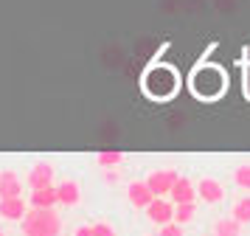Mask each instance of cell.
I'll list each match as a JSON object with an SVG mask.
<instances>
[{
	"mask_svg": "<svg viewBox=\"0 0 250 236\" xmlns=\"http://www.w3.org/2000/svg\"><path fill=\"white\" fill-rule=\"evenodd\" d=\"M23 222V236H59L62 231V219L57 216L54 208H34L25 211Z\"/></svg>",
	"mask_w": 250,
	"mask_h": 236,
	"instance_id": "obj_1",
	"label": "cell"
},
{
	"mask_svg": "<svg viewBox=\"0 0 250 236\" xmlns=\"http://www.w3.org/2000/svg\"><path fill=\"white\" fill-rule=\"evenodd\" d=\"M144 85H146V93L149 96H155V99H166L174 93L177 87V76H174V70H169L166 65H158L152 67L144 79Z\"/></svg>",
	"mask_w": 250,
	"mask_h": 236,
	"instance_id": "obj_2",
	"label": "cell"
},
{
	"mask_svg": "<svg viewBox=\"0 0 250 236\" xmlns=\"http://www.w3.org/2000/svg\"><path fill=\"white\" fill-rule=\"evenodd\" d=\"M144 211H146V219H149V222H155V225L174 222V202H169V200H160V197H155V200L149 202Z\"/></svg>",
	"mask_w": 250,
	"mask_h": 236,
	"instance_id": "obj_3",
	"label": "cell"
},
{
	"mask_svg": "<svg viewBox=\"0 0 250 236\" xmlns=\"http://www.w3.org/2000/svg\"><path fill=\"white\" fill-rule=\"evenodd\" d=\"M177 177H180V174H177L174 169H160V172H152V174L146 177V186L152 189L155 197H163V194L171 191V186L177 183Z\"/></svg>",
	"mask_w": 250,
	"mask_h": 236,
	"instance_id": "obj_4",
	"label": "cell"
},
{
	"mask_svg": "<svg viewBox=\"0 0 250 236\" xmlns=\"http://www.w3.org/2000/svg\"><path fill=\"white\" fill-rule=\"evenodd\" d=\"M225 197V189H222V183L214 177H203L200 183H197V200L208 202V205H214V202H219Z\"/></svg>",
	"mask_w": 250,
	"mask_h": 236,
	"instance_id": "obj_5",
	"label": "cell"
},
{
	"mask_svg": "<svg viewBox=\"0 0 250 236\" xmlns=\"http://www.w3.org/2000/svg\"><path fill=\"white\" fill-rule=\"evenodd\" d=\"M126 197H129V205H135V208H146L149 202L155 200V194H152V189L146 186V180H135V183H129Z\"/></svg>",
	"mask_w": 250,
	"mask_h": 236,
	"instance_id": "obj_6",
	"label": "cell"
},
{
	"mask_svg": "<svg viewBox=\"0 0 250 236\" xmlns=\"http://www.w3.org/2000/svg\"><path fill=\"white\" fill-rule=\"evenodd\" d=\"M54 183V166L51 163H34L31 172H28V186L34 189H48Z\"/></svg>",
	"mask_w": 250,
	"mask_h": 236,
	"instance_id": "obj_7",
	"label": "cell"
},
{
	"mask_svg": "<svg viewBox=\"0 0 250 236\" xmlns=\"http://www.w3.org/2000/svg\"><path fill=\"white\" fill-rule=\"evenodd\" d=\"M171 202L177 205V202H197V186H194L188 177H177V183L171 186L169 191Z\"/></svg>",
	"mask_w": 250,
	"mask_h": 236,
	"instance_id": "obj_8",
	"label": "cell"
},
{
	"mask_svg": "<svg viewBox=\"0 0 250 236\" xmlns=\"http://www.w3.org/2000/svg\"><path fill=\"white\" fill-rule=\"evenodd\" d=\"M25 211H28V205H25L23 197H6V200H0V216H3V219L17 222V219L25 216Z\"/></svg>",
	"mask_w": 250,
	"mask_h": 236,
	"instance_id": "obj_9",
	"label": "cell"
},
{
	"mask_svg": "<svg viewBox=\"0 0 250 236\" xmlns=\"http://www.w3.org/2000/svg\"><path fill=\"white\" fill-rule=\"evenodd\" d=\"M57 191H59V205H65V208H73V205L82 202V189L76 180H62Z\"/></svg>",
	"mask_w": 250,
	"mask_h": 236,
	"instance_id": "obj_10",
	"label": "cell"
},
{
	"mask_svg": "<svg viewBox=\"0 0 250 236\" xmlns=\"http://www.w3.org/2000/svg\"><path fill=\"white\" fill-rule=\"evenodd\" d=\"M23 194V183L14 172H0V200L6 197H20Z\"/></svg>",
	"mask_w": 250,
	"mask_h": 236,
	"instance_id": "obj_11",
	"label": "cell"
},
{
	"mask_svg": "<svg viewBox=\"0 0 250 236\" xmlns=\"http://www.w3.org/2000/svg\"><path fill=\"white\" fill-rule=\"evenodd\" d=\"M31 205L34 208H54L59 205V191L54 186H48V189H34L31 191Z\"/></svg>",
	"mask_w": 250,
	"mask_h": 236,
	"instance_id": "obj_12",
	"label": "cell"
},
{
	"mask_svg": "<svg viewBox=\"0 0 250 236\" xmlns=\"http://www.w3.org/2000/svg\"><path fill=\"white\" fill-rule=\"evenodd\" d=\"M197 216V202H177L174 205V222L188 225Z\"/></svg>",
	"mask_w": 250,
	"mask_h": 236,
	"instance_id": "obj_13",
	"label": "cell"
},
{
	"mask_svg": "<svg viewBox=\"0 0 250 236\" xmlns=\"http://www.w3.org/2000/svg\"><path fill=\"white\" fill-rule=\"evenodd\" d=\"M242 234V222H236L233 216H228V219H219L214 225V236H239Z\"/></svg>",
	"mask_w": 250,
	"mask_h": 236,
	"instance_id": "obj_14",
	"label": "cell"
},
{
	"mask_svg": "<svg viewBox=\"0 0 250 236\" xmlns=\"http://www.w3.org/2000/svg\"><path fill=\"white\" fill-rule=\"evenodd\" d=\"M96 163H99L102 169H113V166H121V163H124V155L115 152V149H110V152H99V155H96Z\"/></svg>",
	"mask_w": 250,
	"mask_h": 236,
	"instance_id": "obj_15",
	"label": "cell"
},
{
	"mask_svg": "<svg viewBox=\"0 0 250 236\" xmlns=\"http://www.w3.org/2000/svg\"><path fill=\"white\" fill-rule=\"evenodd\" d=\"M230 216H233L236 222L248 225V222H250V197H242V200H236V205H233Z\"/></svg>",
	"mask_w": 250,
	"mask_h": 236,
	"instance_id": "obj_16",
	"label": "cell"
},
{
	"mask_svg": "<svg viewBox=\"0 0 250 236\" xmlns=\"http://www.w3.org/2000/svg\"><path fill=\"white\" fill-rule=\"evenodd\" d=\"M233 183H236L239 189L250 191V163H242V166L233 169Z\"/></svg>",
	"mask_w": 250,
	"mask_h": 236,
	"instance_id": "obj_17",
	"label": "cell"
},
{
	"mask_svg": "<svg viewBox=\"0 0 250 236\" xmlns=\"http://www.w3.org/2000/svg\"><path fill=\"white\" fill-rule=\"evenodd\" d=\"M158 236H183V225H180V222L160 225V234H158Z\"/></svg>",
	"mask_w": 250,
	"mask_h": 236,
	"instance_id": "obj_18",
	"label": "cell"
},
{
	"mask_svg": "<svg viewBox=\"0 0 250 236\" xmlns=\"http://www.w3.org/2000/svg\"><path fill=\"white\" fill-rule=\"evenodd\" d=\"M93 236H115V228L107 222H96L93 225Z\"/></svg>",
	"mask_w": 250,
	"mask_h": 236,
	"instance_id": "obj_19",
	"label": "cell"
},
{
	"mask_svg": "<svg viewBox=\"0 0 250 236\" xmlns=\"http://www.w3.org/2000/svg\"><path fill=\"white\" fill-rule=\"evenodd\" d=\"M73 236H93V225H79L73 231Z\"/></svg>",
	"mask_w": 250,
	"mask_h": 236,
	"instance_id": "obj_20",
	"label": "cell"
},
{
	"mask_svg": "<svg viewBox=\"0 0 250 236\" xmlns=\"http://www.w3.org/2000/svg\"><path fill=\"white\" fill-rule=\"evenodd\" d=\"M104 183H110V186L118 183V174H115V172H104Z\"/></svg>",
	"mask_w": 250,
	"mask_h": 236,
	"instance_id": "obj_21",
	"label": "cell"
},
{
	"mask_svg": "<svg viewBox=\"0 0 250 236\" xmlns=\"http://www.w3.org/2000/svg\"><path fill=\"white\" fill-rule=\"evenodd\" d=\"M0 236H3V228H0Z\"/></svg>",
	"mask_w": 250,
	"mask_h": 236,
	"instance_id": "obj_22",
	"label": "cell"
}]
</instances>
